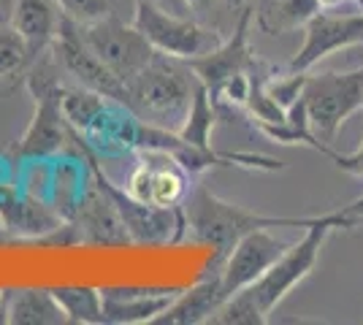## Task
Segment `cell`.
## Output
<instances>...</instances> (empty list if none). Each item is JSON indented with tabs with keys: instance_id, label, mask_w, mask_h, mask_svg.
Wrapping results in <instances>:
<instances>
[{
	"instance_id": "6da1fadb",
	"label": "cell",
	"mask_w": 363,
	"mask_h": 325,
	"mask_svg": "<svg viewBox=\"0 0 363 325\" xmlns=\"http://www.w3.org/2000/svg\"><path fill=\"white\" fill-rule=\"evenodd\" d=\"M345 231V222L336 212L318 215L309 228H303V236L293 241L282 258L255 279L250 287L233 293L220 304V309L209 317L212 325H266L272 320L274 309L288 298L303 279L315 271L320 252L331 231Z\"/></svg>"
},
{
	"instance_id": "7a4b0ae2",
	"label": "cell",
	"mask_w": 363,
	"mask_h": 325,
	"mask_svg": "<svg viewBox=\"0 0 363 325\" xmlns=\"http://www.w3.org/2000/svg\"><path fill=\"white\" fill-rule=\"evenodd\" d=\"M184 215V239L201 241L214 249L209 271H217L225 263L236 241L257 228H309L315 217H266L239 203H230L214 195L209 187L193 185L187 201L182 203Z\"/></svg>"
},
{
	"instance_id": "3957f363",
	"label": "cell",
	"mask_w": 363,
	"mask_h": 325,
	"mask_svg": "<svg viewBox=\"0 0 363 325\" xmlns=\"http://www.w3.org/2000/svg\"><path fill=\"white\" fill-rule=\"evenodd\" d=\"M196 87L198 76L190 62L155 52V57L125 84L128 108L141 122L179 130L190 111Z\"/></svg>"
},
{
	"instance_id": "277c9868",
	"label": "cell",
	"mask_w": 363,
	"mask_h": 325,
	"mask_svg": "<svg viewBox=\"0 0 363 325\" xmlns=\"http://www.w3.org/2000/svg\"><path fill=\"white\" fill-rule=\"evenodd\" d=\"M57 71H60L57 60L52 57V52H46L35 57L30 71L25 74V84L35 101V111L19 144L14 147V155L19 160H46L74 147V127L62 114L65 84H60Z\"/></svg>"
},
{
	"instance_id": "5b68a950",
	"label": "cell",
	"mask_w": 363,
	"mask_h": 325,
	"mask_svg": "<svg viewBox=\"0 0 363 325\" xmlns=\"http://www.w3.org/2000/svg\"><path fill=\"white\" fill-rule=\"evenodd\" d=\"M301 101L315 136L331 147L339 127L363 108V65L342 74L339 71L306 74Z\"/></svg>"
},
{
	"instance_id": "8992f818",
	"label": "cell",
	"mask_w": 363,
	"mask_h": 325,
	"mask_svg": "<svg viewBox=\"0 0 363 325\" xmlns=\"http://www.w3.org/2000/svg\"><path fill=\"white\" fill-rule=\"evenodd\" d=\"M130 22L144 33V38L150 41L155 52H163L179 60L201 57L223 41V33L212 25L201 22L196 16L168 14L147 0H136Z\"/></svg>"
},
{
	"instance_id": "52a82bcc",
	"label": "cell",
	"mask_w": 363,
	"mask_h": 325,
	"mask_svg": "<svg viewBox=\"0 0 363 325\" xmlns=\"http://www.w3.org/2000/svg\"><path fill=\"white\" fill-rule=\"evenodd\" d=\"M76 28L92 55L104 62L122 84H128L155 57V49L144 38V33L138 30L133 22H125L122 16H106V19L76 25Z\"/></svg>"
},
{
	"instance_id": "ba28073f",
	"label": "cell",
	"mask_w": 363,
	"mask_h": 325,
	"mask_svg": "<svg viewBox=\"0 0 363 325\" xmlns=\"http://www.w3.org/2000/svg\"><path fill=\"white\" fill-rule=\"evenodd\" d=\"M190 173L179 160L163 149H138V163L130 171L125 190L141 203L160 209H179L190 195Z\"/></svg>"
},
{
	"instance_id": "9c48e42d",
	"label": "cell",
	"mask_w": 363,
	"mask_h": 325,
	"mask_svg": "<svg viewBox=\"0 0 363 325\" xmlns=\"http://www.w3.org/2000/svg\"><path fill=\"white\" fill-rule=\"evenodd\" d=\"M363 47V11L342 14L336 8H323L303 25L301 49L288 62L290 74H309L318 62L336 52Z\"/></svg>"
},
{
	"instance_id": "30bf717a",
	"label": "cell",
	"mask_w": 363,
	"mask_h": 325,
	"mask_svg": "<svg viewBox=\"0 0 363 325\" xmlns=\"http://www.w3.org/2000/svg\"><path fill=\"white\" fill-rule=\"evenodd\" d=\"M255 22V11H247V14L239 16V22L233 25V30L228 38H223L212 52L201 55V57H193L190 68L198 76V81L209 90L212 101H217V95L223 93V87L230 84L233 79L244 76L255 68V49L250 44V28Z\"/></svg>"
},
{
	"instance_id": "8fae6325",
	"label": "cell",
	"mask_w": 363,
	"mask_h": 325,
	"mask_svg": "<svg viewBox=\"0 0 363 325\" xmlns=\"http://www.w3.org/2000/svg\"><path fill=\"white\" fill-rule=\"evenodd\" d=\"M49 52H52V57L57 60L60 71H65L68 76L76 79V84H82V87H87V90H95V93L106 95L111 101L128 106V90H125V84H122L120 79L114 76L106 65L92 55L90 47L82 41L74 19H68V16L62 19V28Z\"/></svg>"
},
{
	"instance_id": "7c38bea8",
	"label": "cell",
	"mask_w": 363,
	"mask_h": 325,
	"mask_svg": "<svg viewBox=\"0 0 363 325\" xmlns=\"http://www.w3.org/2000/svg\"><path fill=\"white\" fill-rule=\"evenodd\" d=\"M288 247V241L277 239L269 228H257V231H250L247 236H242L236 241V247L230 249L225 263L217 268L223 295L230 298L233 293L250 287L255 279L263 277L282 258V252Z\"/></svg>"
},
{
	"instance_id": "4fadbf2b",
	"label": "cell",
	"mask_w": 363,
	"mask_h": 325,
	"mask_svg": "<svg viewBox=\"0 0 363 325\" xmlns=\"http://www.w3.org/2000/svg\"><path fill=\"white\" fill-rule=\"evenodd\" d=\"M68 222L74 225L79 244H87V247H125V244H130L125 222L117 215L106 190L95 179L79 193V198L68 212Z\"/></svg>"
},
{
	"instance_id": "5bb4252c",
	"label": "cell",
	"mask_w": 363,
	"mask_h": 325,
	"mask_svg": "<svg viewBox=\"0 0 363 325\" xmlns=\"http://www.w3.org/2000/svg\"><path fill=\"white\" fill-rule=\"evenodd\" d=\"M177 295L174 287H101L104 325L155 323Z\"/></svg>"
},
{
	"instance_id": "9a60e30c",
	"label": "cell",
	"mask_w": 363,
	"mask_h": 325,
	"mask_svg": "<svg viewBox=\"0 0 363 325\" xmlns=\"http://www.w3.org/2000/svg\"><path fill=\"white\" fill-rule=\"evenodd\" d=\"M62 19L65 14L57 0H16L9 25L25 38L33 57H41L55 44Z\"/></svg>"
},
{
	"instance_id": "2e32d148",
	"label": "cell",
	"mask_w": 363,
	"mask_h": 325,
	"mask_svg": "<svg viewBox=\"0 0 363 325\" xmlns=\"http://www.w3.org/2000/svg\"><path fill=\"white\" fill-rule=\"evenodd\" d=\"M225 301V295L220 290V274L209 271L198 285L190 290H179V295L168 304V309L155 320L152 325H201L209 323L214 312L220 309V304Z\"/></svg>"
},
{
	"instance_id": "e0dca14e",
	"label": "cell",
	"mask_w": 363,
	"mask_h": 325,
	"mask_svg": "<svg viewBox=\"0 0 363 325\" xmlns=\"http://www.w3.org/2000/svg\"><path fill=\"white\" fill-rule=\"evenodd\" d=\"M6 323L11 325H62L68 323L57 298L46 287H19L9 290Z\"/></svg>"
},
{
	"instance_id": "ac0fdd59",
	"label": "cell",
	"mask_w": 363,
	"mask_h": 325,
	"mask_svg": "<svg viewBox=\"0 0 363 325\" xmlns=\"http://www.w3.org/2000/svg\"><path fill=\"white\" fill-rule=\"evenodd\" d=\"M318 0H266L255 8L257 28L269 35H282V33L303 30V25L320 14Z\"/></svg>"
},
{
	"instance_id": "d6986e66",
	"label": "cell",
	"mask_w": 363,
	"mask_h": 325,
	"mask_svg": "<svg viewBox=\"0 0 363 325\" xmlns=\"http://www.w3.org/2000/svg\"><path fill=\"white\" fill-rule=\"evenodd\" d=\"M111 103H114L111 98L95 93V90H87L82 84L79 87H62V114H65L68 125L82 136L106 114V108Z\"/></svg>"
},
{
	"instance_id": "ffe728a7",
	"label": "cell",
	"mask_w": 363,
	"mask_h": 325,
	"mask_svg": "<svg viewBox=\"0 0 363 325\" xmlns=\"http://www.w3.org/2000/svg\"><path fill=\"white\" fill-rule=\"evenodd\" d=\"M52 293L62 307L68 323L76 325H104V298L101 287L90 285H71V287H52Z\"/></svg>"
},
{
	"instance_id": "44dd1931",
	"label": "cell",
	"mask_w": 363,
	"mask_h": 325,
	"mask_svg": "<svg viewBox=\"0 0 363 325\" xmlns=\"http://www.w3.org/2000/svg\"><path fill=\"white\" fill-rule=\"evenodd\" d=\"M214 122H217V103L212 101L209 90L198 81L193 103H190V111H187V117H184V122H182V127L177 133H179L187 144H193V147L212 149Z\"/></svg>"
},
{
	"instance_id": "7402d4cb",
	"label": "cell",
	"mask_w": 363,
	"mask_h": 325,
	"mask_svg": "<svg viewBox=\"0 0 363 325\" xmlns=\"http://www.w3.org/2000/svg\"><path fill=\"white\" fill-rule=\"evenodd\" d=\"M33 62L35 57L25 44V38L9 22H0V84L16 76H25Z\"/></svg>"
},
{
	"instance_id": "603a6c76",
	"label": "cell",
	"mask_w": 363,
	"mask_h": 325,
	"mask_svg": "<svg viewBox=\"0 0 363 325\" xmlns=\"http://www.w3.org/2000/svg\"><path fill=\"white\" fill-rule=\"evenodd\" d=\"M62 14L76 25L98 22L106 16H122V0H57Z\"/></svg>"
},
{
	"instance_id": "cb8c5ba5",
	"label": "cell",
	"mask_w": 363,
	"mask_h": 325,
	"mask_svg": "<svg viewBox=\"0 0 363 325\" xmlns=\"http://www.w3.org/2000/svg\"><path fill=\"white\" fill-rule=\"evenodd\" d=\"M328 160H331L333 166L339 171H345L350 176H358L363 179V133H361V144H358V149L355 152H350V155H342V152H336V149H328Z\"/></svg>"
},
{
	"instance_id": "d4e9b609",
	"label": "cell",
	"mask_w": 363,
	"mask_h": 325,
	"mask_svg": "<svg viewBox=\"0 0 363 325\" xmlns=\"http://www.w3.org/2000/svg\"><path fill=\"white\" fill-rule=\"evenodd\" d=\"M336 215L342 217V222H345V231H352V228H358L363 222V195L361 198H355L352 203L347 206H342V209H333Z\"/></svg>"
},
{
	"instance_id": "484cf974",
	"label": "cell",
	"mask_w": 363,
	"mask_h": 325,
	"mask_svg": "<svg viewBox=\"0 0 363 325\" xmlns=\"http://www.w3.org/2000/svg\"><path fill=\"white\" fill-rule=\"evenodd\" d=\"M187 3L193 8V16L201 19V22H206V25H212V14L220 11V0H187Z\"/></svg>"
},
{
	"instance_id": "4316f807",
	"label": "cell",
	"mask_w": 363,
	"mask_h": 325,
	"mask_svg": "<svg viewBox=\"0 0 363 325\" xmlns=\"http://www.w3.org/2000/svg\"><path fill=\"white\" fill-rule=\"evenodd\" d=\"M260 0H220V8L225 14L233 16V22H239V16L247 14V11H255Z\"/></svg>"
},
{
	"instance_id": "83f0119b",
	"label": "cell",
	"mask_w": 363,
	"mask_h": 325,
	"mask_svg": "<svg viewBox=\"0 0 363 325\" xmlns=\"http://www.w3.org/2000/svg\"><path fill=\"white\" fill-rule=\"evenodd\" d=\"M152 6H157V8H163L168 14H179V16H193V8H190V3L187 0H147Z\"/></svg>"
},
{
	"instance_id": "f1b7e54d",
	"label": "cell",
	"mask_w": 363,
	"mask_h": 325,
	"mask_svg": "<svg viewBox=\"0 0 363 325\" xmlns=\"http://www.w3.org/2000/svg\"><path fill=\"white\" fill-rule=\"evenodd\" d=\"M16 0H0V22H9V16L14 11Z\"/></svg>"
},
{
	"instance_id": "f546056e",
	"label": "cell",
	"mask_w": 363,
	"mask_h": 325,
	"mask_svg": "<svg viewBox=\"0 0 363 325\" xmlns=\"http://www.w3.org/2000/svg\"><path fill=\"white\" fill-rule=\"evenodd\" d=\"M6 304H9V290L0 287V323H6Z\"/></svg>"
},
{
	"instance_id": "4dcf8cb0",
	"label": "cell",
	"mask_w": 363,
	"mask_h": 325,
	"mask_svg": "<svg viewBox=\"0 0 363 325\" xmlns=\"http://www.w3.org/2000/svg\"><path fill=\"white\" fill-rule=\"evenodd\" d=\"M320 8H339L342 3H355V0H318Z\"/></svg>"
},
{
	"instance_id": "1f68e13d",
	"label": "cell",
	"mask_w": 363,
	"mask_h": 325,
	"mask_svg": "<svg viewBox=\"0 0 363 325\" xmlns=\"http://www.w3.org/2000/svg\"><path fill=\"white\" fill-rule=\"evenodd\" d=\"M355 3H358V8H361V11H363V0H355Z\"/></svg>"
},
{
	"instance_id": "d6a6232c",
	"label": "cell",
	"mask_w": 363,
	"mask_h": 325,
	"mask_svg": "<svg viewBox=\"0 0 363 325\" xmlns=\"http://www.w3.org/2000/svg\"><path fill=\"white\" fill-rule=\"evenodd\" d=\"M260 3H266V0H260ZM260 3H257V6H260Z\"/></svg>"
}]
</instances>
